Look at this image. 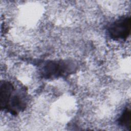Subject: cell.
Instances as JSON below:
<instances>
[{"label": "cell", "instance_id": "cell-2", "mask_svg": "<svg viewBox=\"0 0 131 131\" xmlns=\"http://www.w3.org/2000/svg\"><path fill=\"white\" fill-rule=\"evenodd\" d=\"M76 70L75 63L70 60L46 62L40 69L41 74L46 78H54L67 76Z\"/></svg>", "mask_w": 131, "mask_h": 131}, {"label": "cell", "instance_id": "cell-1", "mask_svg": "<svg viewBox=\"0 0 131 131\" xmlns=\"http://www.w3.org/2000/svg\"><path fill=\"white\" fill-rule=\"evenodd\" d=\"M24 91L17 90L9 81H1L0 84V106L2 110L13 115L23 111L26 107Z\"/></svg>", "mask_w": 131, "mask_h": 131}, {"label": "cell", "instance_id": "cell-3", "mask_svg": "<svg viewBox=\"0 0 131 131\" xmlns=\"http://www.w3.org/2000/svg\"><path fill=\"white\" fill-rule=\"evenodd\" d=\"M130 32V18L122 16L115 20L107 28L109 36L114 40H125Z\"/></svg>", "mask_w": 131, "mask_h": 131}, {"label": "cell", "instance_id": "cell-4", "mask_svg": "<svg viewBox=\"0 0 131 131\" xmlns=\"http://www.w3.org/2000/svg\"><path fill=\"white\" fill-rule=\"evenodd\" d=\"M118 123L122 127L128 130L130 128V111L128 108H126L118 119Z\"/></svg>", "mask_w": 131, "mask_h": 131}]
</instances>
